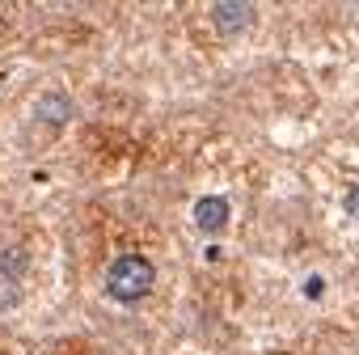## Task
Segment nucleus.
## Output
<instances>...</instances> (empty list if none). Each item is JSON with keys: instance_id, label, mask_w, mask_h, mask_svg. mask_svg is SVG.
Here are the masks:
<instances>
[{"instance_id": "f03ea898", "label": "nucleus", "mask_w": 359, "mask_h": 355, "mask_svg": "<svg viewBox=\"0 0 359 355\" xmlns=\"http://www.w3.org/2000/svg\"><path fill=\"white\" fill-rule=\"evenodd\" d=\"M212 26L224 39H237L241 30L254 26V5H241V0H220V5H212Z\"/></svg>"}, {"instance_id": "423d86ee", "label": "nucleus", "mask_w": 359, "mask_h": 355, "mask_svg": "<svg viewBox=\"0 0 359 355\" xmlns=\"http://www.w3.org/2000/svg\"><path fill=\"white\" fill-rule=\"evenodd\" d=\"M0 304H5V309H18V304H22V283H5V279H0Z\"/></svg>"}, {"instance_id": "39448f33", "label": "nucleus", "mask_w": 359, "mask_h": 355, "mask_svg": "<svg viewBox=\"0 0 359 355\" xmlns=\"http://www.w3.org/2000/svg\"><path fill=\"white\" fill-rule=\"evenodd\" d=\"M26 267H30V254L22 246L0 250V279H5V283H22L26 279Z\"/></svg>"}, {"instance_id": "0eeeda50", "label": "nucleus", "mask_w": 359, "mask_h": 355, "mask_svg": "<svg viewBox=\"0 0 359 355\" xmlns=\"http://www.w3.org/2000/svg\"><path fill=\"white\" fill-rule=\"evenodd\" d=\"M342 208H346V216H351V220H359V187H351V191H346Z\"/></svg>"}, {"instance_id": "7ed1b4c3", "label": "nucleus", "mask_w": 359, "mask_h": 355, "mask_svg": "<svg viewBox=\"0 0 359 355\" xmlns=\"http://www.w3.org/2000/svg\"><path fill=\"white\" fill-rule=\"evenodd\" d=\"M229 199L224 195H203L199 203H195V225H199V233H208V237H216V233H224L229 229Z\"/></svg>"}, {"instance_id": "20e7f679", "label": "nucleus", "mask_w": 359, "mask_h": 355, "mask_svg": "<svg viewBox=\"0 0 359 355\" xmlns=\"http://www.w3.org/2000/svg\"><path fill=\"white\" fill-rule=\"evenodd\" d=\"M72 114H76V106H72V98H68V93L51 89V93H43V98H39V119H43L47 127H64V123H72Z\"/></svg>"}, {"instance_id": "6e6552de", "label": "nucleus", "mask_w": 359, "mask_h": 355, "mask_svg": "<svg viewBox=\"0 0 359 355\" xmlns=\"http://www.w3.org/2000/svg\"><path fill=\"white\" fill-rule=\"evenodd\" d=\"M321 288H325L321 279H309V283H304V296H321Z\"/></svg>"}, {"instance_id": "f257e3e1", "label": "nucleus", "mask_w": 359, "mask_h": 355, "mask_svg": "<svg viewBox=\"0 0 359 355\" xmlns=\"http://www.w3.org/2000/svg\"><path fill=\"white\" fill-rule=\"evenodd\" d=\"M152 283H156V267H152V258H144V254H118V258L110 262V271H106V292H110L118 304L144 300V296L152 292Z\"/></svg>"}]
</instances>
